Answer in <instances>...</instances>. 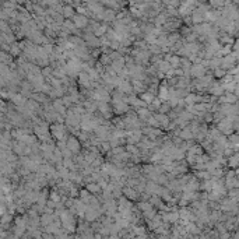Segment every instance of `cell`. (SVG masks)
<instances>
[{
  "instance_id": "14",
  "label": "cell",
  "mask_w": 239,
  "mask_h": 239,
  "mask_svg": "<svg viewBox=\"0 0 239 239\" xmlns=\"http://www.w3.org/2000/svg\"><path fill=\"white\" fill-rule=\"evenodd\" d=\"M224 74H225V70H224V69H217L216 70V76L217 77H222Z\"/></svg>"
},
{
  "instance_id": "3",
  "label": "cell",
  "mask_w": 239,
  "mask_h": 239,
  "mask_svg": "<svg viewBox=\"0 0 239 239\" xmlns=\"http://www.w3.org/2000/svg\"><path fill=\"white\" fill-rule=\"evenodd\" d=\"M204 73H206V69H204V66L203 64H193L192 66L190 76L197 77V79H201V77H204Z\"/></svg>"
},
{
  "instance_id": "2",
  "label": "cell",
  "mask_w": 239,
  "mask_h": 239,
  "mask_svg": "<svg viewBox=\"0 0 239 239\" xmlns=\"http://www.w3.org/2000/svg\"><path fill=\"white\" fill-rule=\"evenodd\" d=\"M71 20H73V23L76 24V27L79 29H85L88 27L89 21H91V20H88V17L81 16V14H77V13H76V16H74Z\"/></svg>"
},
{
  "instance_id": "9",
  "label": "cell",
  "mask_w": 239,
  "mask_h": 239,
  "mask_svg": "<svg viewBox=\"0 0 239 239\" xmlns=\"http://www.w3.org/2000/svg\"><path fill=\"white\" fill-rule=\"evenodd\" d=\"M10 53L11 56H20V53H21V48H20L18 43H13L10 46Z\"/></svg>"
},
{
  "instance_id": "6",
  "label": "cell",
  "mask_w": 239,
  "mask_h": 239,
  "mask_svg": "<svg viewBox=\"0 0 239 239\" xmlns=\"http://www.w3.org/2000/svg\"><path fill=\"white\" fill-rule=\"evenodd\" d=\"M139 98L141 101H144V102H147L148 105L150 104H152V101L155 99V95L154 94H151V92H148V91H145V92H143V94H140L139 95Z\"/></svg>"
},
{
  "instance_id": "15",
  "label": "cell",
  "mask_w": 239,
  "mask_h": 239,
  "mask_svg": "<svg viewBox=\"0 0 239 239\" xmlns=\"http://www.w3.org/2000/svg\"><path fill=\"white\" fill-rule=\"evenodd\" d=\"M238 104H239V101H238Z\"/></svg>"
},
{
  "instance_id": "7",
  "label": "cell",
  "mask_w": 239,
  "mask_h": 239,
  "mask_svg": "<svg viewBox=\"0 0 239 239\" xmlns=\"http://www.w3.org/2000/svg\"><path fill=\"white\" fill-rule=\"evenodd\" d=\"M235 101H238V98L234 94H225V97H220V102L225 104H234Z\"/></svg>"
},
{
  "instance_id": "11",
  "label": "cell",
  "mask_w": 239,
  "mask_h": 239,
  "mask_svg": "<svg viewBox=\"0 0 239 239\" xmlns=\"http://www.w3.org/2000/svg\"><path fill=\"white\" fill-rule=\"evenodd\" d=\"M172 108H171V105H169L168 102H162V105H161V108H160V110H158V113H164L165 115L166 112H169Z\"/></svg>"
},
{
  "instance_id": "10",
  "label": "cell",
  "mask_w": 239,
  "mask_h": 239,
  "mask_svg": "<svg viewBox=\"0 0 239 239\" xmlns=\"http://www.w3.org/2000/svg\"><path fill=\"white\" fill-rule=\"evenodd\" d=\"M210 172H206V171H199V172H196V178H199V179H206V181H208L210 179Z\"/></svg>"
},
{
  "instance_id": "5",
  "label": "cell",
  "mask_w": 239,
  "mask_h": 239,
  "mask_svg": "<svg viewBox=\"0 0 239 239\" xmlns=\"http://www.w3.org/2000/svg\"><path fill=\"white\" fill-rule=\"evenodd\" d=\"M31 99L37 101V102H39V104H45V105H48V99H49V98H48L43 92H32Z\"/></svg>"
},
{
  "instance_id": "4",
  "label": "cell",
  "mask_w": 239,
  "mask_h": 239,
  "mask_svg": "<svg viewBox=\"0 0 239 239\" xmlns=\"http://www.w3.org/2000/svg\"><path fill=\"white\" fill-rule=\"evenodd\" d=\"M154 118L160 122V125H161L162 129H168L169 123H171V122H169L171 119H169L168 115H164V113H154Z\"/></svg>"
},
{
  "instance_id": "12",
  "label": "cell",
  "mask_w": 239,
  "mask_h": 239,
  "mask_svg": "<svg viewBox=\"0 0 239 239\" xmlns=\"http://www.w3.org/2000/svg\"><path fill=\"white\" fill-rule=\"evenodd\" d=\"M229 165L231 166H238L239 165V154L232 155V157L229 158Z\"/></svg>"
},
{
  "instance_id": "1",
  "label": "cell",
  "mask_w": 239,
  "mask_h": 239,
  "mask_svg": "<svg viewBox=\"0 0 239 239\" xmlns=\"http://www.w3.org/2000/svg\"><path fill=\"white\" fill-rule=\"evenodd\" d=\"M66 143H67V148L73 152L74 155H77L80 152V148H81V141H80L76 136H70Z\"/></svg>"
},
{
  "instance_id": "8",
  "label": "cell",
  "mask_w": 239,
  "mask_h": 239,
  "mask_svg": "<svg viewBox=\"0 0 239 239\" xmlns=\"http://www.w3.org/2000/svg\"><path fill=\"white\" fill-rule=\"evenodd\" d=\"M101 189H102V187H101V185L98 183V182H97V183H94V182L87 183V190H88V192H91V193H99Z\"/></svg>"
},
{
  "instance_id": "13",
  "label": "cell",
  "mask_w": 239,
  "mask_h": 239,
  "mask_svg": "<svg viewBox=\"0 0 239 239\" xmlns=\"http://www.w3.org/2000/svg\"><path fill=\"white\" fill-rule=\"evenodd\" d=\"M126 151V147H116V148H112V151H110V154L112 155H120L122 152Z\"/></svg>"
}]
</instances>
